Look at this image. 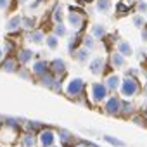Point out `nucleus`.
I'll use <instances>...</instances> for the list:
<instances>
[{
	"label": "nucleus",
	"instance_id": "1",
	"mask_svg": "<svg viewBox=\"0 0 147 147\" xmlns=\"http://www.w3.org/2000/svg\"><path fill=\"white\" fill-rule=\"evenodd\" d=\"M119 92H121V95L125 97V99H131V97H135L138 92H140V83H138V80L137 78H128V76H125L123 80H121V83H119Z\"/></svg>",
	"mask_w": 147,
	"mask_h": 147
},
{
	"label": "nucleus",
	"instance_id": "2",
	"mask_svg": "<svg viewBox=\"0 0 147 147\" xmlns=\"http://www.w3.org/2000/svg\"><path fill=\"white\" fill-rule=\"evenodd\" d=\"M107 97H109V90L106 88V85L102 82H95V83L90 85V99H92V102L100 104Z\"/></svg>",
	"mask_w": 147,
	"mask_h": 147
},
{
	"label": "nucleus",
	"instance_id": "3",
	"mask_svg": "<svg viewBox=\"0 0 147 147\" xmlns=\"http://www.w3.org/2000/svg\"><path fill=\"white\" fill-rule=\"evenodd\" d=\"M121 104H123V100L118 95H109L104 100V111L109 116H118V114H121Z\"/></svg>",
	"mask_w": 147,
	"mask_h": 147
},
{
	"label": "nucleus",
	"instance_id": "4",
	"mask_svg": "<svg viewBox=\"0 0 147 147\" xmlns=\"http://www.w3.org/2000/svg\"><path fill=\"white\" fill-rule=\"evenodd\" d=\"M83 90H85V82L82 78H73L66 87V94L69 97H80L83 94Z\"/></svg>",
	"mask_w": 147,
	"mask_h": 147
},
{
	"label": "nucleus",
	"instance_id": "5",
	"mask_svg": "<svg viewBox=\"0 0 147 147\" xmlns=\"http://www.w3.org/2000/svg\"><path fill=\"white\" fill-rule=\"evenodd\" d=\"M49 71H50V75L55 76V78H61L64 73H66V62L61 59V57H55L49 62Z\"/></svg>",
	"mask_w": 147,
	"mask_h": 147
},
{
	"label": "nucleus",
	"instance_id": "6",
	"mask_svg": "<svg viewBox=\"0 0 147 147\" xmlns=\"http://www.w3.org/2000/svg\"><path fill=\"white\" fill-rule=\"evenodd\" d=\"M88 69H90V73H92V75H95V76L102 75V73H104V69H106V57H102V55H97V57L90 59V61H88Z\"/></svg>",
	"mask_w": 147,
	"mask_h": 147
},
{
	"label": "nucleus",
	"instance_id": "7",
	"mask_svg": "<svg viewBox=\"0 0 147 147\" xmlns=\"http://www.w3.org/2000/svg\"><path fill=\"white\" fill-rule=\"evenodd\" d=\"M67 23L75 31H80L85 24V18L82 16V12H76L75 9H71V12L67 14Z\"/></svg>",
	"mask_w": 147,
	"mask_h": 147
},
{
	"label": "nucleus",
	"instance_id": "8",
	"mask_svg": "<svg viewBox=\"0 0 147 147\" xmlns=\"http://www.w3.org/2000/svg\"><path fill=\"white\" fill-rule=\"evenodd\" d=\"M38 140H40L42 147H54L55 145V133H54V130L43 128L40 131V135H38Z\"/></svg>",
	"mask_w": 147,
	"mask_h": 147
},
{
	"label": "nucleus",
	"instance_id": "9",
	"mask_svg": "<svg viewBox=\"0 0 147 147\" xmlns=\"http://www.w3.org/2000/svg\"><path fill=\"white\" fill-rule=\"evenodd\" d=\"M73 59H75L78 64H87L90 61V50L85 49V47H80L73 52Z\"/></svg>",
	"mask_w": 147,
	"mask_h": 147
},
{
	"label": "nucleus",
	"instance_id": "10",
	"mask_svg": "<svg viewBox=\"0 0 147 147\" xmlns=\"http://www.w3.org/2000/svg\"><path fill=\"white\" fill-rule=\"evenodd\" d=\"M33 75L38 78V76H42V75H45V73H49V62L47 61H42V59H38V61H35V64H33Z\"/></svg>",
	"mask_w": 147,
	"mask_h": 147
},
{
	"label": "nucleus",
	"instance_id": "11",
	"mask_svg": "<svg viewBox=\"0 0 147 147\" xmlns=\"http://www.w3.org/2000/svg\"><path fill=\"white\" fill-rule=\"evenodd\" d=\"M119 83H121V78L116 75H109L107 78H106V82H104V85H106V88L109 90V92H116L118 88H119Z\"/></svg>",
	"mask_w": 147,
	"mask_h": 147
},
{
	"label": "nucleus",
	"instance_id": "12",
	"mask_svg": "<svg viewBox=\"0 0 147 147\" xmlns=\"http://www.w3.org/2000/svg\"><path fill=\"white\" fill-rule=\"evenodd\" d=\"M33 57H35V54H33V50H30V49H21L19 52H18V62L19 64H28V62H31L33 61Z\"/></svg>",
	"mask_w": 147,
	"mask_h": 147
},
{
	"label": "nucleus",
	"instance_id": "13",
	"mask_svg": "<svg viewBox=\"0 0 147 147\" xmlns=\"http://www.w3.org/2000/svg\"><path fill=\"white\" fill-rule=\"evenodd\" d=\"M19 28H23V16H12L9 21H7V24H5V30L7 31H18Z\"/></svg>",
	"mask_w": 147,
	"mask_h": 147
},
{
	"label": "nucleus",
	"instance_id": "14",
	"mask_svg": "<svg viewBox=\"0 0 147 147\" xmlns=\"http://www.w3.org/2000/svg\"><path fill=\"white\" fill-rule=\"evenodd\" d=\"M116 52H119L123 57H131V55H133V49H131V45H130L128 42H125V40H121V42L116 43Z\"/></svg>",
	"mask_w": 147,
	"mask_h": 147
},
{
	"label": "nucleus",
	"instance_id": "15",
	"mask_svg": "<svg viewBox=\"0 0 147 147\" xmlns=\"http://www.w3.org/2000/svg\"><path fill=\"white\" fill-rule=\"evenodd\" d=\"M111 66L114 69H121L126 66V57H123L119 52H113L111 54Z\"/></svg>",
	"mask_w": 147,
	"mask_h": 147
},
{
	"label": "nucleus",
	"instance_id": "16",
	"mask_svg": "<svg viewBox=\"0 0 147 147\" xmlns=\"http://www.w3.org/2000/svg\"><path fill=\"white\" fill-rule=\"evenodd\" d=\"M2 71L5 73H16L18 71V61L12 59V57H7L2 61Z\"/></svg>",
	"mask_w": 147,
	"mask_h": 147
},
{
	"label": "nucleus",
	"instance_id": "17",
	"mask_svg": "<svg viewBox=\"0 0 147 147\" xmlns=\"http://www.w3.org/2000/svg\"><path fill=\"white\" fill-rule=\"evenodd\" d=\"M113 7V0H95V9L97 12H109Z\"/></svg>",
	"mask_w": 147,
	"mask_h": 147
},
{
	"label": "nucleus",
	"instance_id": "18",
	"mask_svg": "<svg viewBox=\"0 0 147 147\" xmlns=\"http://www.w3.org/2000/svg\"><path fill=\"white\" fill-rule=\"evenodd\" d=\"M90 35H92L95 40H102V38L106 36V28H104L102 24H94V26L90 28Z\"/></svg>",
	"mask_w": 147,
	"mask_h": 147
},
{
	"label": "nucleus",
	"instance_id": "19",
	"mask_svg": "<svg viewBox=\"0 0 147 147\" xmlns=\"http://www.w3.org/2000/svg\"><path fill=\"white\" fill-rule=\"evenodd\" d=\"M30 40L33 42V43H43L45 42V33L42 31V30H31V33H30Z\"/></svg>",
	"mask_w": 147,
	"mask_h": 147
},
{
	"label": "nucleus",
	"instance_id": "20",
	"mask_svg": "<svg viewBox=\"0 0 147 147\" xmlns=\"http://www.w3.org/2000/svg\"><path fill=\"white\" fill-rule=\"evenodd\" d=\"M21 140H23L24 147H35V144H36V137H35V133H31V131H26V133H23Z\"/></svg>",
	"mask_w": 147,
	"mask_h": 147
},
{
	"label": "nucleus",
	"instance_id": "21",
	"mask_svg": "<svg viewBox=\"0 0 147 147\" xmlns=\"http://www.w3.org/2000/svg\"><path fill=\"white\" fill-rule=\"evenodd\" d=\"M59 137H61L62 147H64V145H69V144H73V142H75V140H73L75 137H73V135H71L67 130H59Z\"/></svg>",
	"mask_w": 147,
	"mask_h": 147
},
{
	"label": "nucleus",
	"instance_id": "22",
	"mask_svg": "<svg viewBox=\"0 0 147 147\" xmlns=\"http://www.w3.org/2000/svg\"><path fill=\"white\" fill-rule=\"evenodd\" d=\"M62 18H64V7H62L61 4H57L55 9H54V12H52V19H54L55 24H57V23H62Z\"/></svg>",
	"mask_w": 147,
	"mask_h": 147
},
{
	"label": "nucleus",
	"instance_id": "23",
	"mask_svg": "<svg viewBox=\"0 0 147 147\" xmlns=\"http://www.w3.org/2000/svg\"><path fill=\"white\" fill-rule=\"evenodd\" d=\"M82 43H83V47L88 49V50H94V49L97 47V40H95L92 35H85L83 40H82Z\"/></svg>",
	"mask_w": 147,
	"mask_h": 147
},
{
	"label": "nucleus",
	"instance_id": "24",
	"mask_svg": "<svg viewBox=\"0 0 147 147\" xmlns=\"http://www.w3.org/2000/svg\"><path fill=\"white\" fill-rule=\"evenodd\" d=\"M52 35H55L57 38L66 36V35H67V28L64 26V23H57V24L54 26V33H52Z\"/></svg>",
	"mask_w": 147,
	"mask_h": 147
},
{
	"label": "nucleus",
	"instance_id": "25",
	"mask_svg": "<svg viewBox=\"0 0 147 147\" xmlns=\"http://www.w3.org/2000/svg\"><path fill=\"white\" fill-rule=\"evenodd\" d=\"M45 43H47V47H49L50 50H57V47H59V38H57L55 35H49V36H45Z\"/></svg>",
	"mask_w": 147,
	"mask_h": 147
},
{
	"label": "nucleus",
	"instance_id": "26",
	"mask_svg": "<svg viewBox=\"0 0 147 147\" xmlns=\"http://www.w3.org/2000/svg\"><path fill=\"white\" fill-rule=\"evenodd\" d=\"M131 24H133L135 28L142 30V28H145V18H144L142 14H135V16L131 18Z\"/></svg>",
	"mask_w": 147,
	"mask_h": 147
},
{
	"label": "nucleus",
	"instance_id": "27",
	"mask_svg": "<svg viewBox=\"0 0 147 147\" xmlns=\"http://www.w3.org/2000/svg\"><path fill=\"white\" fill-rule=\"evenodd\" d=\"M54 78H55V76H52V75H50V71H49V73H45V75L38 76V82H40L43 87H49V88H50V85H52Z\"/></svg>",
	"mask_w": 147,
	"mask_h": 147
},
{
	"label": "nucleus",
	"instance_id": "28",
	"mask_svg": "<svg viewBox=\"0 0 147 147\" xmlns=\"http://www.w3.org/2000/svg\"><path fill=\"white\" fill-rule=\"evenodd\" d=\"M102 138H104L107 144L114 145V147H125V142H123V140H119V138H116V137H113V135H104Z\"/></svg>",
	"mask_w": 147,
	"mask_h": 147
},
{
	"label": "nucleus",
	"instance_id": "29",
	"mask_svg": "<svg viewBox=\"0 0 147 147\" xmlns=\"http://www.w3.org/2000/svg\"><path fill=\"white\" fill-rule=\"evenodd\" d=\"M133 113V104H131V100H123V104H121V114H125V116H130Z\"/></svg>",
	"mask_w": 147,
	"mask_h": 147
},
{
	"label": "nucleus",
	"instance_id": "30",
	"mask_svg": "<svg viewBox=\"0 0 147 147\" xmlns=\"http://www.w3.org/2000/svg\"><path fill=\"white\" fill-rule=\"evenodd\" d=\"M135 11L138 14H147V0H137L135 2Z\"/></svg>",
	"mask_w": 147,
	"mask_h": 147
},
{
	"label": "nucleus",
	"instance_id": "31",
	"mask_svg": "<svg viewBox=\"0 0 147 147\" xmlns=\"http://www.w3.org/2000/svg\"><path fill=\"white\" fill-rule=\"evenodd\" d=\"M33 24H35V19H33V18H23V28H26V30H35Z\"/></svg>",
	"mask_w": 147,
	"mask_h": 147
},
{
	"label": "nucleus",
	"instance_id": "32",
	"mask_svg": "<svg viewBox=\"0 0 147 147\" xmlns=\"http://www.w3.org/2000/svg\"><path fill=\"white\" fill-rule=\"evenodd\" d=\"M61 88H62V82H61L59 78H54V82H52V85H50V90L61 92Z\"/></svg>",
	"mask_w": 147,
	"mask_h": 147
},
{
	"label": "nucleus",
	"instance_id": "33",
	"mask_svg": "<svg viewBox=\"0 0 147 147\" xmlns=\"http://www.w3.org/2000/svg\"><path fill=\"white\" fill-rule=\"evenodd\" d=\"M137 75H138V69L137 67H130V69L125 71V76H128V78H137Z\"/></svg>",
	"mask_w": 147,
	"mask_h": 147
},
{
	"label": "nucleus",
	"instance_id": "34",
	"mask_svg": "<svg viewBox=\"0 0 147 147\" xmlns=\"http://www.w3.org/2000/svg\"><path fill=\"white\" fill-rule=\"evenodd\" d=\"M116 11H118V14H121V16H123V14H126V12H128V5H126V4H123V2H119V4L116 5Z\"/></svg>",
	"mask_w": 147,
	"mask_h": 147
},
{
	"label": "nucleus",
	"instance_id": "35",
	"mask_svg": "<svg viewBox=\"0 0 147 147\" xmlns=\"http://www.w3.org/2000/svg\"><path fill=\"white\" fill-rule=\"evenodd\" d=\"M40 128H42V125H40V123H33V121H30V123H28V130H30L31 133H35V131H36V130H40Z\"/></svg>",
	"mask_w": 147,
	"mask_h": 147
},
{
	"label": "nucleus",
	"instance_id": "36",
	"mask_svg": "<svg viewBox=\"0 0 147 147\" xmlns=\"http://www.w3.org/2000/svg\"><path fill=\"white\" fill-rule=\"evenodd\" d=\"M11 5V0H0V11H7Z\"/></svg>",
	"mask_w": 147,
	"mask_h": 147
},
{
	"label": "nucleus",
	"instance_id": "37",
	"mask_svg": "<svg viewBox=\"0 0 147 147\" xmlns=\"http://www.w3.org/2000/svg\"><path fill=\"white\" fill-rule=\"evenodd\" d=\"M18 75H19L21 78H30V75H28V71H26V69H21V71L18 73Z\"/></svg>",
	"mask_w": 147,
	"mask_h": 147
},
{
	"label": "nucleus",
	"instance_id": "38",
	"mask_svg": "<svg viewBox=\"0 0 147 147\" xmlns=\"http://www.w3.org/2000/svg\"><path fill=\"white\" fill-rule=\"evenodd\" d=\"M40 4H42V0H36V2H31V4H30V9L33 11V9H36V7H38Z\"/></svg>",
	"mask_w": 147,
	"mask_h": 147
},
{
	"label": "nucleus",
	"instance_id": "39",
	"mask_svg": "<svg viewBox=\"0 0 147 147\" xmlns=\"http://www.w3.org/2000/svg\"><path fill=\"white\" fill-rule=\"evenodd\" d=\"M140 36H142V40H144V42H147V28H142V33H140Z\"/></svg>",
	"mask_w": 147,
	"mask_h": 147
},
{
	"label": "nucleus",
	"instance_id": "40",
	"mask_svg": "<svg viewBox=\"0 0 147 147\" xmlns=\"http://www.w3.org/2000/svg\"><path fill=\"white\" fill-rule=\"evenodd\" d=\"M133 121H135L137 125H140V126H144V119H142V118H133Z\"/></svg>",
	"mask_w": 147,
	"mask_h": 147
},
{
	"label": "nucleus",
	"instance_id": "41",
	"mask_svg": "<svg viewBox=\"0 0 147 147\" xmlns=\"http://www.w3.org/2000/svg\"><path fill=\"white\" fill-rule=\"evenodd\" d=\"M142 114L147 118V102H145V104H144V107H142Z\"/></svg>",
	"mask_w": 147,
	"mask_h": 147
},
{
	"label": "nucleus",
	"instance_id": "42",
	"mask_svg": "<svg viewBox=\"0 0 147 147\" xmlns=\"http://www.w3.org/2000/svg\"><path fill=\"white\" fill-rule=\"evenodd\" d=\"M76 2H80V4H88V2H94V0H76Z\"/></svg>",
	"mask_w": 147,
	"mask_h": 147
},
{
	"label": "nucleus",
	"instance_id": "43",
	"mask_svg": "<svg viewBox=\"0 0 147 147\" xmlns=\"http://www.w3.org/2000/svg\"><path fill=\"white\" fill-rule=\"evenodd\" d=\"M4 61V50H2V47H0V62Z\"/></svg>",
	"mask_w": 147,
	"mask_h": 147
},
{
	"label": "nucleus",
	"instance_id": "44",
	"mask_svg": "<svg viewBox=\"0 0 147 147\" xmlns=\"http://www.w3.org/2000/svg\"><path fill=\"white\" fill-rule=\"evenodd\" d=\"M135 2H137V0H126V4H128V5H131V4H135Z\"/></svg>",
	"mask_w": 147,
	"mask_h": 147
},
{
	"label": "nucleus",
	"instance_id": "45",
	"mask_svg": "<svg viewBox=\"0 0 147 147\" xmlns=\"http://www.w3.org/2000/svg\"><path fill=\"white\" fill-rule=\"evenodd\" d=\"M144 95L147 97V83H145V87H144Z\"/></svg>",
	"mask_w": 147,
	"mask_h": 147
},
{
	"label": "nucleus",
	"instance_id": "46",
	"mask_svg": "<svg viewBox=\"0 0 147 147\" xmlns=\"http://www.w3.org/2000/svg\"><path fill=\"white\" fill-rule=\"evenodd\" d=\"M28 2V0H19V4H26Z\"/></svg>",
	"mask_w": 147,
	"mask_h": 147
},
{
	"label": "nucleus",
	"instance_id": "47",
	"mask_svg": "<svg viewBox=\"0 0 147 147\" xmlns=\"http://www.w3.org/2000/svg\"><path fill=\"white\" fill-rule=\"evenodd\" d=\"M144 18H145V21H147V14H145V16H144Z\"/></svg>",
	"mask_w": 147,
	"mask_h": 147
},
{
	"label": "nucleus",
	"instance_id": "48",
	"mask_svg": "<svg viewBox=\"0 0 147 147\" xmlns=\"http://www.w3.org/2000/svg\"><path fill=\"white\" fill-rule=\"evenodd\" d=\"M80 147H88V145H80Z\"/></svg>",
	"mask_w": 147,
	"mask_h": 147
},
{
	"label": "nucleus",
	"instance_id": "49",
	"mask_svg": "<svg viewBox=\"0 0 147 147\" xmlns=\"http://www.w3.org/2000/svg\"><path fill=\"white\" fill-rule=\"evenodd\" d=\"M61 147H62V145H61Z\"/></svg>",
	"mask_w": 147,
	"mask_h": 147
}]
</instances>
